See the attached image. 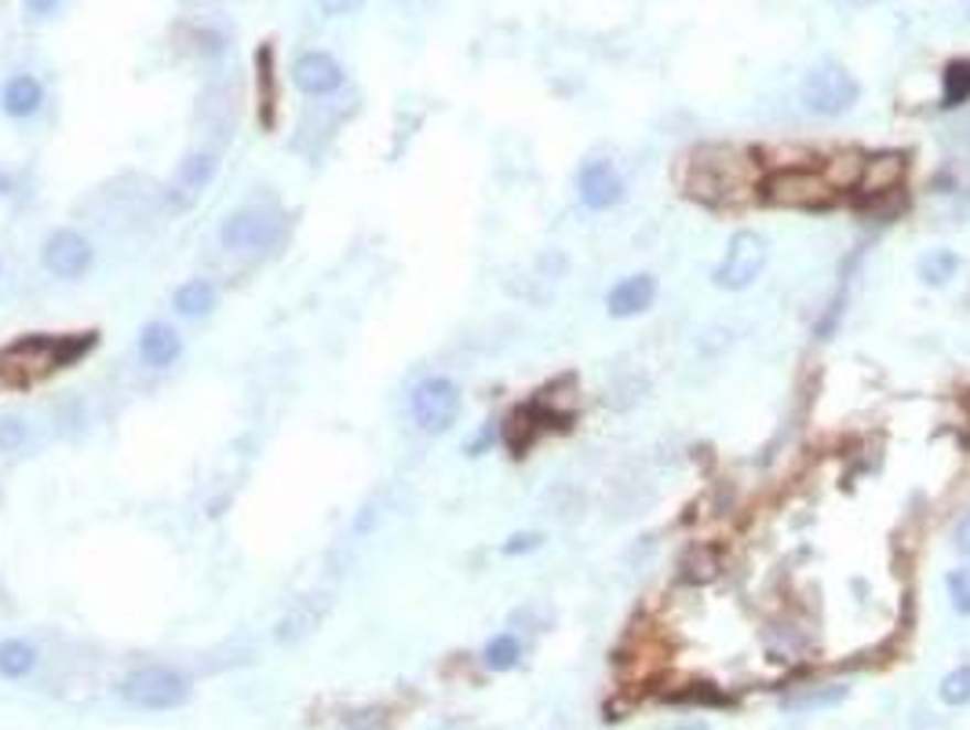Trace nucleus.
Segmentation results:
<instances>
[{
  "instance_id": "nucleus-9",
  "label": "nucleus",
  "mask_w": 970,
  "mask_h": 730,
  "mask_svg": "<svg viewBox=\"0 0 970 730\" xmlns=\"http://www.w3.org/2000/svg\"><path fill=\"white\" fill-rule=\"evenodd\" d=\"M41 256H44L47 274H55V278H63V282H77L81 274L92 267V245H88V237L77 234V231H70V226L47 234Z\"/></svg>"
},
{
  "instance_id": "nucleus-7",
  "label": "nucleus",
  "mask_w": 970,
  "mask_h": 730,
  "mask_svg": "<svg viewBox=\"0 0 970 730\" xmlns=\"http://www.w3.org/2000/svg\"><path fill=\"white\" fill-rule=\"evenodd\" d=\"M220 242L231 253H267L281 242V223L278 215L263 209H242L231 212L220 226Z\"/></svg>"
},
{
  "instance_id": "nucleus-4",
  "label": "nucleus",
  "mask_w": 970,
  "mask_h": 730,
  "mask_svg": "<svg viewBox=\"0 0 970 730\" xmlns=\"http://www.w3.org/2000/svg\"><path fill=\"white\" fill-rule=\"evenodd\" d=\"M121 698L131 705V709L169 712V709H179V705H186L190 684H186L183 673H172V668L150 665V668H139V673H131L125 679V684H121Z\"/></svg>"
},
{
  "instance_id": "nucleus-10",
  "label": "nucleus",
  "mask_w": 970,
  "mask_h": 730,
  "mask_svg": "<svg viewBox=\"0 0 970 730\" xmlns=\"http://www.w3.org/2000/svg\"><path fill=\"white\" fill-rule=\"evenodd\" d=\"M577 194L584 201V209L606 212V209L620 205V198H625V179H620L614 161L595 158L577 172Z\"/></svg>"
},
{
  "instance_id": "nucleus-28",
  "label": "nucleus",
  "mask_w": 970,
  "mask_h": 730,
  "mask_svg": "<svg viewBox=\"0 0 970 730\" xmlns=\"http://www.w3.org/2000/svg\"><path fill=\"white\" fill-rule=\"evenodd\" d=\"M952 548L960 556H967L970 559V511L967 516H960V522H956V530H952Z\"/></svg>"
},
{
  "instance_id": "nucleus-23",
  "label": "nucleus",
  "mask_w": 970,
  "mask_h": 730,
  "mask_svg": "<svg viewBox=\"0 0 970 730\" xmlns=\"http://www.w3.org/2000/svg\"><path fill=\"white\" fill-rule=\"evenodd\" d=\"M846 698V687H818V690H807V694H796V698H788V709H829V705H840Z\"/></svg>"
},
{
  "instance_id": "nucleus-21",
  "label": "nucleus",
  "mask_w": 970,
  "mask_h": 730,
  "mask_svg": "<svg viewBox=\"0 0 970 730\" xmlns=\"http://www.w3.org/2000/svg\"><path fill=\"white\" fill-rule=\"evenodd\" d=\"M941 701L952 705V709H963V705H970V668H952L949 676L941 679Z\"/></svg>"
},
{
  "instance_id": "nucleus-13",
  "label": "nucleus",
  "mask_w": 970,
  "mask_h": 730,
  "mask_svg": "<svg viewBox=\"0 0 970 730\" xmlns=\"http://www.w3.org/2000/svg\"><path fill=\"white\" fill-rule=\"evenodd\" d=\"M183 355V337L169 326V321H147L139 332V358L150 369H169L175 358Z\"/></svg>"
},
{
  "instance_id": "nucleus-8",
  "label": "nucleus",
  "mask_w": 970,
  "mask_h": 730,
  "mask_svg": "<svg viewBox=\"0 0 970 730\" xmlns=\"http://www.w3.org/2000/svg\"><path fill=\"white\" fill-rule=\"evenodd\" d=\"M763 194L774 201V205H796V209H821L832 201V183L818 172L807 169H788L766 179Z\"/></svg>"
},
{
  "instance_id": "nucleus-15",
  "label": "nucleus",
  "mask_w": 970,
  "mask_h": 730,
  "mask_svg": "<svg viewBox=\"0 0 970 730\" xmlns=\"http://www.w3.org/2000/svg\"><path fill=\"white\" fill-rule=\"evenodd\" d=\"M172 304L179 318H209L220 307V289L209 278H190L175 289Z\"/></svg>"
},
{
  "instance_id": "nucleus-1",
  "label": "nucleus",
  "mask_w": 970,
  "mask_h": 730,
  "mask_svg": "<svg viewBox=\"0 0 970 730\" xmlns=\"http://www.w3.org/2000/svg\"><path fill=\"white\" fill-rule=\"evenodd\" d=\"M95 340H81V337H22L15 343H8L0 351V384H38L47 373L63 369L70 362H77L81 355L88 351Z\"/></svg>"
},
{
  "instance_id": "nucleus-3",
  "label": "nucleus",
  "mask_w": 970,
  "mask_h": 730,
  "mask_svg": "<svg viewBox=\"0 0 970 730\" xmlns=\"http://www.w3.org/2000/svg\"><path fill=\"white\" fill-rule=\"evenodd\" d=\"M766 260H770V245L759 231H737L726 242V253L718 260V267L712 274V285L723 293H740L752 289L759 282V274L766 271Z\"/></svg>"
},
{
  "instance_id": "nucleus-16",
  "label": "nucleus",
  "mask_w": 970,
  "mask_h": 730,
  "mask_svg": "<svg viewBox=\"0 0 970 730\" xmlns=\"http://www.w3.org/2000/svg\"><path fill=\"white\" fill-rule=\"evenodd\" d=\"M902 176H905V161L894 158V154H886V158L861 161L857 187L865 190V194H880V190H891V187L902 183Z\"/></svg>"
},
{
  "instance_id": "nucleus-26",
  "label": "nucleus",
  "mask_w": 970,
  "mask_h": 730,
  "mask_svg": "<svg viewBox=\"0 0 970 730\" xmlns=\"http://www.w3.org/2000/svg\"><path fill=\"white\" fill-rule=\"evenodd\" d=\"M544 537L541 533H514L511 541H504V556H525L533 548H541Z\"/></svg>"
},
{
  "instance_id": "nucleus-24",
  "label": "nucleus",
  "mask_w": 970,
  "mask_h": 730,
  "mask_svg": "<svg viewBox=\"0 0 970 730\" xmlns=\"http://www.w3.org/2000/svg\"><path fill=\"white\" fill-rule=\"evenodd\" d=\"M945 589H949V600H952L956 614L970 617V567L949 570V578H945Z\"/></svg>"
},
{
  "instance_id": "nucleus-30",
  "label": "nucleus",
  "mask_w": 970,
  "mask_h": 730,
  "mask_svg": "<svg viewBox=\"0 0 970 730\" xmlns=\"http://www.w3.org/2000/svg\"><path fill=\"white\" fill-rule=\"evenodd\" d=\"M967 11H970V8H967Z\"/></svg>"
},
{
  "instance_id": "nucleus-2",
  "label": "nucleus",
  "mask_w": 970,
  "mask_h": 730,
  "mask_svg": "<svg viewBox=\"0 0 970 730\" xmlns=\"http://www.w3.org/2000/svg\"><path fill=\"white\" fill-rule=\"evenodd\" d=\"M799 99L810 114L818 117H843L857 106L861 99V85L857 77L850 74L840 63H821L813 66L799 85Z\"/></svg>"
},
{
  "instance_id": "nucleus-18",
  "label": "nucleus",
  "mask_w": 970,
  "mask_h": 730,
  "mask_svg": "<svg viewBox=\"0 0 970 730\" xmlns=\"http://www.w3.org/2000/svg\"><path fill=\"white\" fill-rule=\"evenodd\" d=\"M38 668V650L26 639H4L0 643V676L4 679H26Z\"/></svg>"
},
{
  "instance_id": "nucleus-11",
  "label": "nucleus",
  "mask_w": 970,
  "mask_h": 730,
  "mask_svg": "<svg viewBox=\"0 0 970 730\" xmlns=\"http://www.w3.org/2000/svg\"><path fill=\"white\" fill-rule=\"evenodd\" d=\"M292 85L310 99H321L343 88V70L329 52H307L292 63Z\"/></svg>"
},
{
  "instance_id": "nucleus-20",
  "label": "nucleus",
  "mask_w": 970,
  "mask_h": 730,
  "mask_svg": "<svg viewBox=\"0 0 970 730\" xmlns=\"http://www.w3.org/2000/svg\"><path fill=\"white\" fill-rule=\"evenodd\" d=\"M519 657H522V646L514 636H508V632L504 636H493L482 650V662L486 668H493V673H508V668L519 665Z\"/></svg>"
},
{
  "instance_id": "nucleus-12",
  "label": "nucleus",
  "mask_w": 970,
  "mask_h": 730,
  "mask_svg": "<svg viewBox=\"0 0 970 730\" xmlns=\"http://www.w3.org/2000/svg\"><path fill=\"white\" fill-rule=\"evenodd\" d=\"M657 300V278L653 274H631V278H620L606 296V310L609 318H639L653 307Z\"/></svg>"
},
{
  "instance_id": "nucleus-5",
  "label": "nucleus",
  "mask_w": 970,
  "mask_h": 730,
  "mask_svg": "<svg viewBox=\"0 0 970 730\" xmlns=\"http://www.w3.org/2000/svg\"><path fill=\"white\" fill-rule=\"evenodd\" d=\"M413 421L424 435H446L460 421L463 399L449 377H427L413 388Z\"/></svg>"
},
{
  "instance_id": "nucleus-25",
  "label": "nucleus",
  "mask_w": 970,
  "mask_h": 730,
  "mask_svg": "<svg viewBox=\"0 0 970 730\" xmlns=\"http://www.w3.org/2000/svg\"><path fill=\"white\" fill-rule=\"evenodd\" d=\"M26 442V424L19 416H0V453H15Z\"/></svg>"
},
{
  "instance_id": "nucleus-19",
  "label": "nucleus",
  "mask_w": 970,
  "mask_h": 730,
  "mask_svg": "<svg viewBox=\"0 0 970 730\" xmlns=\"http://www.w3.org/2000/svg\"><path fill=\"white\" fill-rule=\"evenodd\" d=\"M215 172H220V161L212 158V154H190V158L179 165V187L186 190V194H201V190H205L212 179H215Z\"/></svg>"
},
{
  "instance_id": "nucleus-22",
  "label": "nucleus",
  "mask_w": 970,
  "mask_h": 730,
  "mask_svg": "<svg viewBox=\"0 0 970 730\" xmlns=\"http://www.w3.org/2000/svg\"><path fill=\"white\" fill-rule=\"evenodd\" d=\"M970 99V63H952L945 70V106H960Z\"/></svg>"
},
{
  "instance_id": "nucleus-6",
  "label": "nucleus",
  "mask_w": 970,
  "mask_h": 730,
  "mask_svg": "<svg viewBox=\"0 0 970 730\" xmlns=\"http://www.w3.org/2000/svg\"><path fill=\"white\" fill-rule=\"evenodd\" d=\"M745 165L737 154H726V161H718V150L708 154V161H693L690 172V190L704 201H734L740 198V190H748L752 179L745 176Z\"/></svg>"
},
{
  "instance_id": "nucleus-27",
  "label": "nucleus",
  "mask_w": 970,
  "mask_h": 730,
  "mask_svg": "<svg viewBox=\"0 0 970 730\" xmlns=\"http://www.w3.org/2000/svg\"><path fill=\"white\" fill-rule=\"evenodd\" d=\"M365 0H318V8L326 11L329 19H340V15H351V11L362 8Z\"/></svg>"
},
{
  "instance_id": "nucleus-29",
  "label": "nucleus",
  "mask_w": 970,
  "mask_h": 730,
  "mask_svg": "<svg viewBox=\"0 0 970 730\" xmlns=\"http://www.w3.org/2000/svg\"><path fill=\"white\" fill-rule=\"evenodd\" d=\"M55 8H58V0H26L30 15H52Z\"/></svg>"
},
{
  "instance_id": "nucleus-14",
  "label": "nucleus",
  "mask_w": 970,
  "mask_h": 730,
  "mask_svg": "<svg viewBox=\"0 0 970 730\" xmlns=\"http://www.w3.org/2000/svg\"><path fill=\"white\" fill-rule=\"evenodd\" d=\"M41 103H44L41 81L26 77V74L11 77L4 85V92H0V110H4L8 117H15V121H22V117H33L41 110Z\"/></svg>"
},
{
  "instance_id": "nucleus-17",
  "label": "nucleus",
  "mask_w": 970,
  "mask_h": 730,
  "mask_svg": "<svg viewBox=\"0 0 970 730\" xmlns=\"http://www.w3.org/2000/svg\"><path fill=\"white\" fill-rule=\"evenodd\" d=\"M956 271H960V256L952 253V248H930V253L919 256L916 263V274L919 282L927 285V289H941V285H949L956 278Z\"/></svg>"
}]
</instances>
